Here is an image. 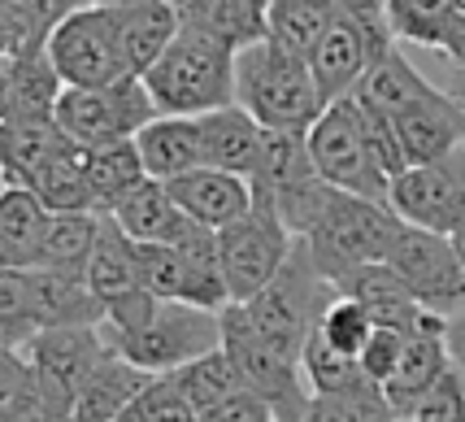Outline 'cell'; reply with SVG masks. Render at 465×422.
Here are the masks:
<instances>
[{"instance_id": "cell-14", "label": "cell", "mask_w": 465, "mask_h": 422, "mask_svg": "<svg viewBox=\"0 0 465 422\" xmlns=\"http://www.w3.org/2000/svg\"><path fill=\"white\" fill-rule=\"evenodd\" d=\"M387 205L401 222L435 236H452L465 222V144L426 166H409L387 183Z\"/></svg>"}, {"instance_id": "cell-7", "label": "cell", "mask_w": 465, "mask_h": 422, "mask_svg": "<svg viewBox=\"0 0 465 422\" xmlns=\"http://www.w3.org/2000/svg\"><path fill=\"white\" fill-rule=\"evenodd\" d=\"M304 144H309L313 170H318L335 192L387 201V183L391 179L383 175V166L374 161V148L365 140L361 114H357V101H352V96L326 105L322 114H318V122L304 131Z\"/></svg>"}, {"instance_id": "cell-22", "label": "cell", "mask_w": 465, "mask_h": 422, "mask_svg": "<svg viewBox=\"0 0 465 422\" xmlns=\"http://www.w3.org/2000/svg\"><path fill=\"white\" fill-rule=\"evenodd\" d=\"M135 148H140L148 179L157 183H174L204 166L201 126H196V118H179V114H157L135 136Z\"/></svg>"}, {"instance_id": "cell-34", "label": "cell", "mask_w": 465, "mask_h": 422, "mask_svg": "<svg viewBox=\"0 0 465 422\" xmlns=\"http://www.w3.org/2000/svg\"><path fill=\"white\" fill-rule=\"evenodd\" d=\"M83 157H87V179H92V192H96L101 214H109L126 192H135V187L148 179L135 140L96 144V148H83Z\"/></svg>"}, {"instance_id": "cell-47", "label": "cell", "mask_w": 465, "mask_h": 422, "mask_svg": "<svg viewBox=\"0 0 465 422\" xmlns=\"http://www.w3.org/2000/svg\"><path fill=\"white\" fill-rule=\"evenodd\" d=\"M31 387V366L18 348H5L0 344V405H9L14 397H22Z\"/></svg>"}, {"instance_id": "cell-56", "label": "cell", "mask_w": 465, "mask_h": 422, "mask_svg": "<svg viewBox=\"0 0 465 422\" xmlns=\"http://www.w3.org/2000/svg\"><path fill=\"white\" fill-rule=\"evenodd\" d=\"M0 65H5V57H0Z\"/></svg>"}, {"instance_id": "cell-40", "label": "cell", "mask_w": 465, "mask_h": 422, "mask_svg": "<svg viewBox=\"0 0 465 422\" xmlns=\"http://www.w3.org/2000/svg\"><path fill=\"white\" fill-rule=\"evenodd\" d=\"M396 409L387 405L379 383H365L357 392H340V397H313L304 422H391Z\"/></svg>"}, {"instance_id": "cell-36", "label": "cell", "mask_w": 465, "mask_h": 422, "mask_svg": "<svg viewBox=\"0 0 465 422\" xmlns=\"http://www.w3.org/2000/svg\"><path fill=\"white\" fill-rule=\"evenodd\" d=\"M174 379H179L183 397L192 401L196 414H209L213 405H223L226 397H235L243 387L240 375H235V366H231V357H226L223 348H213V353H204L196 362H187L183 370H174Z\"/></svg>"}, {"instance_id": "cell-55", "label": "cell", "mask_w": 465, "mask_h": 422, "mask_svg": "<svg viewBox=\"0 0 465 422\" xmlns=\"http://www.w3.org/2000/svg\"><path fill=\"white\" fill-rule=\"evenodd\" d=\"M391 422H413V418H405V414H396V418H391Z\"/></svg>"}, {"instance_id": "cell-23", "label": "cell", "mask_w": 465, "mask_h": 422, "mask_svg": "<svg viewBox=\"0 0 465 422\" xmlns=\"http://www.w3.org/2000/svg\"><path fill=\"white\" fill-rule=\"evenodd\" d=\"M31 314L40 322V331H53V327H101L104 305L79 275L31 270Z\"/></svg>"}, {"instance_id": "cell-26", "label": "cell", "mask_w": 465, "mask_h": 422, "mask_svg": "<svg viewBox=\"0 0 465 422\" xmlns=\"http://www.w3.org/2000/svg\"><path fill=\"white\" fill-rule=\"evenodd\" d=\"M148 379H153V375H143L140 366H131L126 357H118V353L109 348V357H104V362L92 370V379L79 387V397L70 405V422H118L122 414H126V405L143 392Z\"/></svg>"}, {"instance_id": "cell-48", "label": "cell", "mask_w": 465, "mask_h": 422, "mask_svg": "<svg viewBox=\"0 0 465 422\" xmlns=\"http://www.w3.org/2000/svg\"><path fill=\"white\" fill-rule=\"evenodd\" d=\"M444 340H448V357H452V366L465 375V305L457 309V314H448Z\"/></svg>"}, {"instance_id": "cell-53", "label": "cell", "mask_w": 465, "mask_h": 422, "mask_svg": "<svg viewBox=\"0 0 465 422\" xmlns=\"http://www.w3.org/2000/svg\"><path fill=\"white\" fill-rule=\"evenodd\" d=\"M452 5H457V14H461V18H465V0H452Z\"/></svg>"}, {"instance_id": "cell-24", "label": "cell", "mask_w": 465, "mask_h": 422, "mask_svg": "<svg viewBox=\"0 0 465 422\" xmlns=\"http://www.w3.org/2000/svg\"><path fill=\"white\" fill-rule=\"evenodd\" d=\"M444 327H426V331H413V336L405 340L401 362H396V370H391V379L383 383V397H387V405H391L396 414H405L409 405L418 401L430 383H440L448 370H452Z\"/></svg>"}, {"instance_id": "cell-50", "label": "cell", "mask_w": 465, "mask_h": 422, "mask_svg": "<svg viewBox=\"0 0 465 422\" xmlns=\"http://www.w3.org/2000/svg\"><path fill=\"white\" fill-rule=\"evenodd\" d=\"M92 5H109V0H57V18L61 14H74V9H92Z\"/></svg>"}, {"instance_id": "cell-45", "label": "cell", "mask_w": 465, "mask_h": 422, "mask_svg": "<svg viewBox=\"0 0 465 422\" xmlns=\"http://www.w3.org/2000/svg\"><path fill=\"white\" fill-rule=\"evenodd\" d=\"M201 422H279V418H274V409L262 397H252L248 387H240L235 397H226L223 405H213L209 414H201Z\"/></svg>"}, {"instance_id": "cell-19", "label": "cell", "mask_w": 465, "mask_h": 422, "mask_svg": "<svg viewBox=\"0 0 465 422\" xmlns=\"http://www.w3.org/2000/svg\"><path fill=\"white\" fill-rule=\"evenodd\" d=\"M109 218L118 222L135 244H187L204 231V226H196L183 214L179 201L170 196V187L157 179H143L135 192H126L109 209Z\"/></svg>"}, {"instance_id": "cell-2", "label": "cell", "mask_w": 465, "mask_h": 422, "mask_svg": "<svg viewBox=\"0 0 465 422\" xmlns=\"http://www.w3.org/2000/svg\"><path fill=\"white\" fill-rule=\"evenodd\" d=\"M157 114L201 118L209 109L235 105V48L209 40L192 26L165 44V53L140 75Z\"/></svg>"}, {"instance_id": "cell-52", "label": "cell", "mask_w": 465, "mask_h": 422, "mask_svg": "<svg viewBox=\"0 0 465 422\" xmlns=\"http://www.w3.org/2000/svg\"><path fill=\"white\" fill-rule=\"evenodd\" d=\"M452 96H457V101H461V114H465V87H461V92H452Z\"/></svg>"}, {"instance_id": "cell-43", "label": "cell", "mask_w": 465, "mask_h": 422, "mask_svg": "<svg viewBox=\"0 0 465 422\" xmlns=\"http://www.w3.org/2000/svg\"><path fill=\"white\" fill-rule=\"evenodd\" d=\"M0 18L9 22L18 53L31 44H44L57 22V0H0Z\"/></svg>"}, {"instance_id": "cell-27", "label": "cell", "mask_w": 465, "mask_h": 422, "mask_svg": "<svg viewBox=\"0 0 465 422\" xmlns=\"http://www.w3.org/2000/svg\"><path fill=\"white\" fill-rule=\"evenodd\" d=\"M48 209L31 187H5L0 192V266L9 270H35L40 262Z\"/></svg>"}, {"instance_id": "cell-39", "label": "cell", "mask_w": 465, "mask_h": 422, "mask_svg": "<svg viewBox=\"0 0 465 422\" xmlns=\"http://www.w3.org/2000/svg\"><path fill=\"white\" fill-rule=\"evenodd\" d=\"M35 336H40V322L31 314V270L0 266V344L22 353Z\"/></svg>"}, {"instance_id": "cell-49", "label": "cell", "mask_w": 465, "mask_h": 422, "mask_svg": "<svg viewBox=\"0 0 465 422\" xmlns=\"http://www.w3.org/2000/svg\"><path fill=\"white\" fill-rule=\"evenodd\" d=\"M18 53V40H14V31H9V22L0 18V57H14Z\"/></svg>"}, {"instance_id": "cell-1", "label": "cell", "mask_w": 465, "mask_h": 422, "mask_svg": "<svg viewBox=\"0 0 465 422\" xmlns=\"http://www.w3.org/2000/svg\"><path fill=\"white\" fill-rule=\"evenodd\" d=\"M235 105L248 109L265 131L296 136H304L326 109L309 61L279 48L274 40H257L235 53Z\"/></svg>"}, {"instance_id": "cell-11", "label": "cell", "mask_w": 465, "mask_h": 422, "mask_svg": "<svg viewBox=\"0 0 465 422\" xmlns=\"http://www.w3.org/2000/svg\"><path fill=\"white\" fill-rule=\"evenodd\" d=\"M44 53L57 65L65 87H109V83L131 75L109 5L61 14L48 31V40H44Z\"/></svg>"}, {"instance_id": "cell-9", "label": "cell", "mask_w": 465, "mask_h": 422, "mask_svg": "<svg viewBox=\"0 0 465 422\" xmlns=\"http://www.w3.org/2000/svg\"><path fill=\"white\" fill-rule=\"evenodd\" d=\"M140 257V283L157 301L196 305L223 314L231 292L218 270V231H201L187 244H135Z\"/></svg>"}, {"instance_id": "cell-29", "label": "cell", "mask_w": 465, "mask_h": 422, "mask_svg": "<svg viewBox=\"0 0 465 422\" xmlns=\"http://www.w3.org/2000/svg\"><path fill=\"white\" fill-rule=\"evenodd\" d=\"M435 92V83L426 79L418 65H409V57L401 48H391L387 57H379L370 70H365V79L357 83V101L370 105V109H379L383 118H396V114H405L413 109L418 101H426Z\"/></svg>"}, {"instance_id": "cell-37", "label": "cell", "mask_w": 465, "mask_h": 422, "mask_svg": "<svg viewBox=\"0 0 465 422\" xmlns=\"http://www.w3.org/2000/svg\"><path fill=\"white\" fill-rule=\"evenodd\" d=\"M383 5H387L391 35L409 44H422V48H440L448 22L457 18L452 0H383Z\"/></svg>"}, {"instance_id": "cell-5", "label": "cell", "mask_w": 465, "mask_h": 422, "mask_svg": "<svg viewBox=\"0 0 465 422\" xmlns=\"http://www.w3.org/2000/svg\"><path fill=\"white\" fill-rule=\"evenodd\" d=\"M109 348L140 366L143 375H174L187 362H196L204 353L223 348V318L213 309H196V305H174L157 301L153 318L135 327V331H118L109 336Z\"/></svg>"}, {"instance_id": "cell-8", "label": "cell", "mask_w": 465, "mask_h": 422, "mask_svg": "<svg viewBox=\"0 0 465 422\" xmlns=\"http://www.w3.org/2000/svg\"><path fill=\"white\" fill-rule=\"evenodd\" d=\"M292 248H296V236L287 231L279 209L265 196H257L243 218L218 231V270H223L231 301H252L287 266Z\"/></svg>"}, {"instance_id": "cell-13", "label": "cell", "mask_w": 465, "mask_h": 422, "mask_svg": "<svg viewBox=\"0 0 465 422\" xmlns=\"http://www.w3.org/2000/svg\"><path fill=\"white\" fill-rule=\"evenodd\" d=\"M387 266L401 275V283L413 292V301L430 314L448 318L465 305V266L448 236H435V231L405 222L391 253H387Z\"/></svg>"}, {"instance_id": "cell-6", "label": "cell", "mask_w": 465, "mask_h": 422, "mask_svg": "<svg viewBox=\"0 0 465 422\" xmlns=\"http://www.w3.org/2000/svg\"><path fill=\"white\" fill-rule=\"evenodd\" d=\"M218 318H223V353L231 357L243 387L252 397H262L279 422H304L313 392H309L301 357H287L283 348L265 344L235 301L226 305Z\"/></svg>"}, {"instance_id": "cell-42", "label": "cell", "mask_w": 465, "mask_h": 422, "mask_svg": "<svg viewBox=\"0 0 465 422\" xmlns=\"http://www.w3.org/2000/svg\"><path fill=\"white\" fill-rule=\"evenodd\" d=\"M413 422H465V375L452 366L440 383H430L418 401L405 409Z\"/></svg>"}, {"instance_id": "cell-4", "label": "cell", "mask_w": 465, "mask_h": 422, "mask_svg": "<svg viewBox=\"0 0 465 422\" xmlns=\"http://www.w3.org/2000/svg\"><path fill=\"white\" fill-rule=\"evenodd\" d=\"M331 296H335V283H326L318 275V266L309 262V248L296 240L283 270L265 283L252 301H235V305L243 309V318L252 322V331L265 344L283 348L287 357H301L304 340L318 327Z\"/></svg>"}, {"instance_id": "cell-32", "label": "cell", "mask_w": 465, "mask_h": 422, "mask_svg": "<svg viewBox=\"0 0 465 422\" xmlns=\"http://www.w3.org/2000/svg\"><path fill=\"white\" fill-rule=\"evenodd\" d=\"M335 9H340V0H270L265 5V40L309 61L335 18Z\"/></svg>"}, {"instance_id": "cell-28", "label": "cell", "mask_w": 465, "mask_h": 422, "mask_svg": "<svg viewBox=\"0 0 465 422\" xmlns=\"http://www.w3.org/2000/svg\"><path fill=\"white\" fill-rule=\"evenodd\" d=\"M31 192L44 201L48 214H101L92 179H87V157L83 144L65 140L53 157L40 166V175L31 179Z\"/></svg>"}, {"instance_id": "cell-31", "label": "cell", "mask_w": 465, "mask_h": 422, "mask_svg": "<svg viewBox=\"0 0 465 422\" xmlns=\"http://www.w3.org/2000/svg\"><path fill=\"white\" fill-rule=\"evenodd\" d=\"M70 140L57 126V118H35V122H0V170L14 187H31L40 175V166L61 144Z\"/></svg>"}, {"instance_id": "cell-12", "label": "cell", "mask_w": 465, "mask_h": 422, "mask_svg": "<svg viewBox=\"0 0 465 422\" xmlns=\"http://www.w3.org/2000/svg\"><path fill=\"white\" fill-rule=\"evenodd\" d=\"M22 357L31 366L35 392L70 418V405L79 397V387L109 357V340H104L101 327H53V331H40L26 344Z\"/></svg>"}, {"instance_id": "cell-25", "label": "cell", "mask_w": 465, "mask_h": 422, "mask_svg": "<svg viewBox=\"0 0 465 422\" xmlns=\"http://www.w3.org/2000/svg\"><path fill=\"white\" fill-rule=\"evenodd\" d=\"M265 5L270 0H174L179 26H192L235 53L265 40Z\"/></svg>"}, {"instance_id": "cell-10", "label": "cell", "mask_w": 465, "mask_h": 422, "mask_svg": "<svg viewBox=\"0 0 465 422\" xmlns=\"http://www.w3.org/2000/svg\"><path fill=\"white\" fill-rule=\"evenodd\" d=\"M153 118H157V105L140 75H126L109 87H65L57 101V126L83 148L135 140Z\"/></svg>"}, {"instance_id": "cell-20", "label": "cell", "mask_w": 465, "mask_h": 422, "mask_svg": "<svg viewBox=\"0 0 465 422\" xmlns=\"http://www.w3.org/2000/svg\"><path fill=\"white\" fill-rule=\"evenodd\" d=\"M109 14H114L122 57H126L131 75H143L165 53V44L179 35L174 0H109Z\"/></svg>"}, {"instance_id": "cell-21", "label": "cell", "mask_w": 465, "mask_h": 422, "mask_svg": "<svg viewBox=\"0 0 465 422\" xmlns=\"http://www.w3.org/2000/svg\"><path fill=\"white\" fill-rule=\"evenodd\" d=\"M196 126H201V144H204V166L252 179V170L262 161V144H265L262 122L252 118L248 109H240V105H223V109L201 114Z\"/></svg>"}, {"instance_id": "cell-38", "label": "cell", "mask_w": 465, "mask_h": 422, "mask_svg": "<svg viewBox=\"0 0 465 422\" xmlns=\"http://www.w3.org/2000/svg\"><path fill=\"white\" fill-rule=\"evenodd\" d=\"M313 331H318L335 353H344V357H357V362H361L365 344H370V336L379 331V322L370 318V309H365L361 301H352V296H344V292H335V296L326 301L322 318H318Z\"/></svg>"}, {"instance_id": "cell-44", "label": "cell", "mask_w": 465, "mask_h": 422, "mask_svg": "<svg viewBox=\"0 0 465 422\" xmlns=\"http://www.w3.org/2000/svg\"><path fill=\"white\" fill-rule=\"evenodd\" d=\"M405 340H409L405 331H396V327H379V331L370 336V344H365V353H361L365 379L383 387V383L391 379L396 362H401V353H405Z\"/></svg>"}, {"instance_id": "cell-46", "label": "cell", "mask_w": 465, "mask_h": 422, "mask_svg": "<svg viewBox=\"0 0 465 422\" xmlns=\"http://www.w3.org/2000/svg\"><path fill=\"white\" fill-rule=\"evenodd\" d=\"M0 422H70V418L44 401L40 392H35V383H31L22 397H14L9 405H0Z\"/></svg>"}, {"instance_id": "cell-33", "label": "cell", "mask_w": 465, "mask_h": 422, "mask_svg": "<svg viewBox=\"0 0 465 422\" xmlns=\"http://www.w3.org/2000/svg\"><path fill=\"white\" fill-rule=\"evenodd\" d=\"M101 236V214H48L35 270H57V275H87L92 248Z\"/></svg>"}, {"instance_id": "cell-17", "label": "cell", "mask_w": 465, "mask_h": 422, "mask_svg": "<svg viewBox=\"0 0 465 422\" xmlns=\"http://www.w3.org/2000/svg\"><path fill=\"white\" fill-rule=\"evenodd\" d=\"M335 292L361 301L379 327H396V331H405V336L426 331V327H444L448 322V318H440V314H430V309H422V305L413 301V292L401 283V275H396L387 262L357 266L352 275H344V279L335 283Z\"/></svg>"}, {"instance_id": "cell-54", "label": "cell", "mask_w": 465, "mask_h": 422, "mask_svg": "<svg viewBox=\"0 0 465 422\" xmlns=\"http://www.w3.org/2000/svg\"><path fill=\"white\" fill-rule=\"evenodd\" d=\"M5 187H9V179H5V170H0V192H5Z\"/></svg>"}, {"instance_id": "cell-16", "label": "cell", "mask_w": 465, "mask_h": 422, "mask_svg": "<svg viewBox=\"0 0 465 422\" xmlns=\"http://www.w3.org/2000/svg\"><path fill=\"white\" fill-rule=\"evenodd\" d=\"M65 92L57 65L48 61L44 44H31L0 65V122L57 118V101Z\"/></svg>"}, {"instance_id": "cell-18", "label": "cell", "mask_w": 465, "mask_h": 422, "mask_svg": "<svg viewBox=\"0 0 465 422\" xmlns=\"http://www.w3.org/2000/svg\"><path fill=\"white\" fill-rule=\"evenodd\" d=\"M170 187V196L179 201V209L187 218L204 226V231H223L231 226L235 218H243L252 201H257V192H252V179H243V175H231V170H213V166H201V170H192V175H183V179L165 183Z\"/></svg>"}, {"instance_id": "cell-51", "label": "cell", "mask_w": 465, "mask_h": 422, "mask_svg": "<svg viewBox=\"0 0 465 422\" xmlns=\"http://www.w3.org/2000/svg\"><path fill=\"white\" fill-rule=\"evenodd\" d=\"M448 240H452V248H457V257H461V266H465V222L452 231V236H448Z\"/></svg>"}, {"instance_id": "cell-3", "label": "cell", "mask_w": 465, "mask_h": 422, "mask_svg": "<svg viewBox=\"0 0 465 422\" xmlns=\"http://www.w3.org/2000/svg\"><path fill=\"white\" fill-rule=\"evenodd\" d=\"M401 214L387 201H370V196H352V192H335V201L326 205L318 226L304 236L309 262L318 266L326 283H340L352 275L357 266L387 262L391 244L401 236Z\"/></svg>"}, {"instance_id": "cell-41", "label": "cell", "mask_w": 465, "mask_h": 422, "mask_svg": "<svg viewBox=\"0 0 465 422\" xmlns=\"http://www.w3.org/2000/svg\"><path fill=\"white\" fill-rule=\"evenodd\" d=\"M118 422H201V414L183 397L174 375H153V379L143 383L140 397L126 405V414Z\"/></svg>"}, {"instance_id": "cell-30", "label": "cell", "mask_w": 465, "mask_h": 422, "mask_svg": "<svg viewBox=\"0 0 465 422\" xmlns=\"http://www.w3.org/2000/svg\"><path fill=\"white\" fill-rule=\"evenodd\" d=\"M83 279H87V287L101 296V305L118 301L126 292L143 287L135 240H131L109 214H101V236H96V248H92V262H87V275H83Z\"/></svg>"}, {"instance_id": "cell-15", "label": "cell", "mask_w": 465, "mask_h": 422, "mask_svg": "<svg viewBox=\"0 0 465 422\" xmlns=\"http://www.w3.org/2000/svg\"><path fill=\"white\" fill-rule=\"evenodd\" d=\"M391 131H396V144H401V157H405V170L409 166H426V161H440L448 153H457L465 144V114H461V101L435 87L426 101H418L413 109L396 114Z\"/></svg>"}, {"instance_id": "cell-35", "label": "cell", "mask_w": 465, "mask_h": 422, "mask_svg": "<svg viewBox=\"0 0 465 422\" xmlns=\"http://www.w3.org/2000/svg\"><path fill=\"white\" fill-rule=\"evenodd\" d=\"M301 366H304V379H309V392H313V397H340V392H357V387L370 383L365 379V370H361V362H357V357H344V353H335L318 331H309Z\"/></svg>"}]
</instances>
